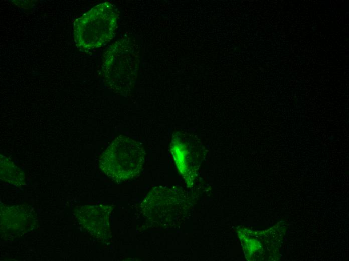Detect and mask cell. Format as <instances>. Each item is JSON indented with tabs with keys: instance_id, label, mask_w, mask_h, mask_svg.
<instances>
[{
	"instance_id": "cell-1",
	"label": "cell",
	"mask_w": 349,
	"mask_h": 261,
	"mask_svg": "<svg viewBox=\"0 0 349 261\" xmlns=\"http://www.w3.org/2000/svg\"><path fill=\"white\" fill-rule=\"evenodd\" d=\"M139 52L136 44L129 38L118 40L107 48L103 57L102 75L113 91L123 95L130 91L137 77Z\"/></svg>"
},
{
	"instance_id": "cell-2",
	"label": "cell",
	"mask_w": 349,
	"mask_h": 261,
	"mask_svg": "<svg viewBox=\"0 0 349 261\" xmlns=\"http://www.w3.org/2000/svg\"><path fill=\"white\" fill-rule=\"evenodd\" d=\"M119 15L112 4L105 2L93 7L74 22L77 47L89 50L102 46L115 36Z\"/></svg>"
},
{
	"instance_id": "cell-3",
	"label": "cell",
	"mask_w": 349,
	"mask_h": 261,
	"mask_svg": "<svg viewBox=\"0 0 349 261\" xmlns=\"http://www.w3.org/2000/svg\"><path fill=\"white\" fill-rule=\"evenodd\" d=\"M144 160V150L140 142L124 135L116 138L103 154L101 169L114 180H124L140 171Z\"/></svg>"
}]
</instances>
